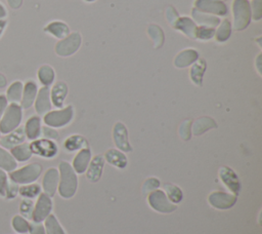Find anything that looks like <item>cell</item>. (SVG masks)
Returning a JSON list of instances; mask_svg holds the SVG:
<instances>
[{
  "label": "cell",
  "mask_w": 262,
  "mask_h": 234,
  "mask_svg": "<svg viewBox=\"0 0 262 234\" xmlns=\"http://www.w3.org/2000/svg\"><path fill=\"white\" fill-rule=\"evenodd\" d=\"M59 171H60V183L58 187V192L63 198H71L77 190V176L72 168V166L62 161L59 163Z\"/></svg>",
  "instance_id": "cell-1"
},
{
  "label": "cell",
  "mask_w": 262,
  "mask_h": 234,
  "mask_svg": "<svg viewBox=\"0 0 262 234\" xmlns=\"http://www.w3.org/2000/svg\"><path fill=\"white\" fill-rule=\"evenodd\" d=\"M23 119V108L19 104L10 103L0 119V132L8 133L17 128Z\"/></svg>",
  "instance_id": "cell-2"
},
{
  "label": "cell",
  "mask_w": 262,
  "mask_h": 234,
  "mask_svg": "<svg viewBox=\"0 0 262 234\" xmlns=\"http://www.w3.org/2000/svg\"><path fill=\"white\" fill-rule=\"evenodd\" d=\"M233 12V29L235 31L245 30L252 17L251 5L248 0H234L232 3Z\"/></svg>",
  "instance_id": "cell-3"
},
{
  "label": "cell",
  "mask_w": 262,
  "mask_h": 234,
  "mask_svg": "<svg viewBox=\"0 0 262 234\" xmlns=\"http://www.w3.org/2000/svg\"><path fill=\"white\" fill-rule=\"evenodd\" d=\"M42 166L39 163L28 164L20 169L12 170L9 173V178L16 184H29L36 181L41 174Z\"/></svg>",
  "instance_id": "cell-4"
},
{
  "label": "cell",
  "mask_w": 262,
  "mask_h": 234,
  "mask_svg": "<svg viewBox=\"0 0 262 234\" xmlns=\"http://www.w3.org/2000/svg\"><path fill=\"white\" fill-rule=\"evenodd\" d=\"M82 38L79 32L69 34L55 44V52L60 56H69L74 54L80 47Z\"/></svg>",
  "instance_id": "cell-5"
},
{
  "label": "cell",
  "mask_w": 262,
  "mask_h": 234,
  "mask_svg": "<svg viewBox=\"0 0 262 234\" xmlns=\"http://www.w3.org/2000/svg\"><path fill=\"white\" fill-rule=\"evenodd\" d=\"M74 116V110L72 106H68L58 111H51L45 114L44 122L50 127H62L71 122Z\"/></svg>",
  "instance_id": "cell-6"
},
{
  "label": "cell",
  "mask_w": 262,
  "mask_h": 234,
  "mask_svg": "<svg viewBox=\"0 0 262 234\" xmlns=\"http://www.w3.org/2000/svg\"><path fill=\"white\" fill-rule=\"evenodd\" d=\"M30 149L32 151V154H36L45 158H52L58 152L57 145L53 141L48 139L34 140L30 144Z\"/></svg>",
  "instance_id": "cell-7"
},
{
  "label": "cell",
  "mask_w": 262,
  "mask_h": 234,
  "mask_svg": "<svg viewBox=\"0 0 262 234\" xmlns=\"http://www.w3.org/2000/svg\"><path fill=\"white\" fill-rule=\"evenodd\" d=\"M148 203L154 209L160 212H172L176 209V205L169 202L165 193L161 190L152 191L148 195Z\"/></svg>",
  "instance_id": "cell-8"
},
{
  "label": "cell",
  "mask_w": 262,
  "mask_h": 234,
  "mask_svg": "<svg viewBox=\"0 0 262 234\" xmlns=\"http://www.w3.org/2000/svg\"><path fill=\"white\" fill-rule=\"evenodd\" d=\"M194 8L206 13H214L221 16L227 14V7L221 0H195Z\"/></svg>",
  "instance_id": "cell-9"
},
{
  "label": "cell",
  "mask_w": 262,
  "mask_h": 234,
  "mask_svg": "<svg viewBox=\"0 0 262 234\" xmlns=\"http://www.w3.org/2000/svg\"><path fill=\"white\" fill-rule=\"evenodd\" d=\"M51 208H52V202L50 197L45 193H41L35 205V208L33 209L32 219L36 223L42 222L49 216Z\"/></svg>",
  "instance_id": "cell-10"
},
{
  "label": "cell",
  "mask_w": 262,
  "mask_h": 234,
  "mask_svg": "<svg viewBox=\"0 0 262 234\" xmlns=\"http://www.w3.org/2000/svg\"><path fill=\"white\" fill-rule=\"evenodd\" d=\"M34 103H35V110L39 115H45L50 111L51 109L50 90L47 86H43L39 89Z\"/></svg>",
  "instance_id": "cell-11"
},
{
  "label": "cell",
  "mask_w": 262,
  "mask_h": 234,
  "mask_svg": "<svg viewBox=\"0 0 262 234\" xmlns=\"http://www.w3.org/2000/svg\"><path fill=\"white\" fill-rule=\"evenodd\" d=\"M26 139L25 129L21 126H18L14 130L6 133L4 136L0 138V145L4 149H11L21 143Z\"/></svg>",
  "instance_id": "cell-12"
},
{
  "label": "cell",
  "mask_w": 262,
  "mask_h": 234,
  "mask_svg": "<svg viewBox=\"0 0 262 234\" xmlns=\"http://www.w3.org/2000/svg\"><path fill=\"white\" fill-rule=\"evenodd\" d=\"M236 201L235 196L224 192H214L209 196V202L216 208L227 209L231 207Z\"/></svg>",
  "instance_id": "cell-13"
},
{
  "label": "cell",
  "mask_w": 262,
  "mask_h": 234,
  "mask_svg": "<svg viewBox=\"0 0 262 234\" xmlns=\"http://www.w3.org/2000/svg\"><path fill=\"white\" fill-rule=\"evenodd\" d=\"M114 141L120 150L124 152H130L132 150L128 141L127 128L122 122H117L114 126Z\"/></svg>",
  "instance_id": "cell-14"
},
{
  "label": "cell",
  "mask_w": 262,
  "mask_h": 234,
  "mask_svg": "<svg viewBox=\"0 0 262 234\" xmlns=\"http://www.w3.org/2000/svg\"><path fill=\"white\" fill-rule=\"evenodd\" d=\"M38 86L34 80H28L23 87V94L20 100V106L23 109H29L35 102L37 96Z\"/></svg>",
  "instance_id": "cell-15"
},
{
  "label": "cell",
  "mask_w": 262,
  "mask_h": 234,
  "mask_svg": "<svg viewBox=\"0 0 262 234\" xmlns=\"http://www.w3.org/2000/svg\"><path fill=\"white\" fill-rule=\"evenodd\" d=\"M57 182H58L57 169L54 167L49 168L45 172L43 178V183H42L45 194H47L48 196H53L57 188Z\"/></svg>",
  "instance_id": "cell-16"
},
{
  "label": "cell",
  "mask_w": 262,
  "mask_h": 234,
  "mask_svg": "<svg viewBox=\"0 0 262 234\" xmlns=\"http://www.w3.org/2000/svg\"><path fill=\"white\" fill-rule=\"evenodd\" d=\"M220 179L222 180V182L235 194H237L239 192V182L237 179V176L234 173V171L229 168V167H221L220 171Z\"/></svg>",
  "instance_id": "cell-17"
},
{
  "label": "cell",
  "mask_w": 262,
  "mask_h": 234,
  "mask_svg": "<svg viewBox=\"0 0 262 234\" xmlns=\"http://www.w3.org/2000/svg\"><path fill=\"white\" fill-rule=\"evenodd\" d=\"M68 94V86L64 82L59 81L55 83L50 91V101L52 102L53 106L56 108H61L63 106L64 99Z\"/></svg>",
  "instance_id": "cell-18"
},
{
  "label": "cell",
  "mask_w": 262,
  "mask_h": 234,
  "mask_svg": "<svg viewBox=\"0 0 262 234\" xmlns=\"http://www.w3.org/2000/svg\"><path fill=\"white\" fill-rule=\"evenodd\" d=\"M175 29L179 30L180 32H182L184 35H186L189 38L195 39L196 36V30H198V26L195 25V23L190 20L189 17L186 16H182L179 17L177 20V22L175 23L174 27Z\"/></svg>",
  "instance_id": "cell-19"
},
{
  "label": "cell",
  "mask_w": 262,
  "mask_h": 234,
  "mask_svg": "<svg viewBox=\"0 0 262 234\" xmlns=\"http://www.w3.org/2000/svg\"><path fill=\"white\" fill-rule=\"evenodd\" d=\"M44 32L54 36L57 39H63L70 34V29L63 22L54 21L44 27Z\"/></svg>",
  "instance_id": "cell-20"
},
{
  "label": "cell",
  "mask_w": 262,
  "mask_h": 234,
  "mask_svg": "<svg viewBox=\"0 0 262 234\" xmlns=\"http://www.w3.org/2000/svg\"><path fill=\"white\" fill-rule=\"evenodd\" d=\"M26 138L29 140H37L41 135V119L39 116H31L24 127Z\"/></svg>",
  "instance_id": "cell-21"
},
{
  "label": "cell",
  "mask_w": 262,
  "mask_h": 234,
  "mask_svg": "<svg viewBox=\"0 0 262 234\" xmlns=\"http://www.w3.org/2000/svg\"><path fill=\"white\" fill-rule=\"evenodd\" d=\"M199 59V53L194 49H185L179 52L175 60L174 65L177 68H185L193 64Z\"/></svg>",
  "instance_id": "cell-22"
},
{
  "label": "cell",
  "mask_w": 262,
  "mask_h": 234,
  "mask_svg": "<svg viewBox=\"0 0 262 234\" xmlns=\"http://www.w3.org/2000/svg\"><path fill=\"white\" fill-rule=\"evenodd\" d=\"M191 15L198 24H200L202 26H205V27L214 28V27H216L220 24V20L217 16L208 14V13L203 12V11H200L196 8H193L191 10Z\"/></svg>",
  "instance_id": "cell-23"
},
{
  "label": "cell",
  "mask_w": 262,
  "mask_h": 234,
  "mask_svg": "<svg viewBox=\"0 0 262 234\" xmlns=\"http://www.w3.org/2000/svg\"><path fill=\"white\" fill-rule=\"evenodd\" d=\"M90 157H91V152L89 149L84 148L82 149L75 157L73 165H74V169L75 171H77L78 173H83L90 161Z\"/></svg>",
  "instance_id": "cell-24"
},
{
  "label": "cell",
  "mask_w": 262,
  "mask_h": 234,
  "mask_svg": "<svg viewBox=\"0 0 262 234\" xmlns=\"http://www.w3.org/2000/svg\"><path fill=\"white\" fill-rule=\"evenodd\" d=\"M103 164H104L103 157L101 155H96L90 163V167H89L88 173H87L88 180H90L91 182L98 181L101 176V172H102Z\"/></svg>",
  "instance_id": "cell-25"
},
{
  "label": "cell",
  "mask_w": 262,
  "mask_h": 234,
  "mask_svg": "<svg viewBox=\"0 0 262 234\" xmlns=\"http://www.w3.org/2000/svg\"><path fill=\"white\" fill-rule=\"evenodd\" d=\"M206 67V61L203 59H198L192 64V67L190 69V78L195 85H202Z\"/></svg>",
  "instance_id": "cell-26"
},
{
  "label": "cell",
  "mask_w": 262,
  "mask_h": 234,
  "mask_svg": "<svg viewBox=\"0 0 262 234\" xmlns=\"http://www.w3.org/2000/svg\"><path fill=\"white\" fill-rule=\"evenodd\" d=\"M23 87H24V84L21 81H14L12 82L7 90H6V99L8 102L10 103H20V100H21V94H23Z\"/></svg>",
  "instance_id": "cell-27"
},
{
  "label": "cell",
  "mask_w": 262,
  "mask_h": 234,
  "mask_svg": "<svg viewBox=\"0 0 262 234\" xmlns=\"http://www.w3.org/2000/svg\"><path fill=\"white\" fill-rule=\"evenodd\" d=\"M10 154L12 157L20 162L27 161L31 158L32 156V151L30 149V144L27 143H21L13 148L10 149Z\"/></svg>",
  "instance_id": "cell-28"
},
{
  "label": "cell",
  "mask_w": 262,
  "mask_h": 234,
  "mask_svg": "<svg viewBox=\"0 0 262 234\" xmlns=\"http://www.w3.org/2000/svg\"><path fill=\"white\" fill-rule=\"evenodd\" d=\"M37 76L39 81L43 84V86H49L53 83L54 78H55V73L54 70L51 66L49 65H43L38 69Z\"/></svg>",
  "instance_id": "cell-29"
},
{
  "label": "cell",
  "mask_w": 262,
  "mask_h": 234,
  "mask_svg": "<svg viewBox=\"0 0 262 234\" xmlns=\"http://www.w3.org/2000/svg\"><path fill=\"white\" fill-rule=\"evenodd\" d=\"M105 158L106 161L119 168H124L127 165V158L126 156L115 149H110L106 153H105Z\"/></svg>",
  "instance_id": "cell-30"
},
{
  "label": "cell",
  "mask_w": 262,
  "mask_h": 234,
  "mask_svg": "<svg viewBox=\"0 0 262 234\" xmlns=\"http://www.w3.org/2000/svg\"><path fill=\"white\" fill-rule=\"evenodd\" d=\"M16 160L12 155L4 148L0 147V168L6 171H12L16 168Z\"/></svg>",
  "instance_id": "cell-31"
},
{
  "label": "cell",
  "mask_w": 262,
  "mask_h": 234,
  "mask_svg": "<svg viewBox=\"0 0 262 234\" xmlns=\"http://www.w3.org/2000/svg\"><path fill=\"white\" fill-rule=\"evenodd\" d=\"M216 123L215 121L212 119V118H209V117H202L200 119H198L193 126H192V131L195 135H200L202 133H204L205 131L209 130L210 128H213V127H216Z\"/></svg>",
  "instance_id": "cell-32"
},
{
  "label": "cell",
  "mask_w": 262,
  "mask_h": 234,
  "mask_svg": "<svg viewBox=\"0 0 262 234\" xmlns=\"http://www.w3.org/2000/svg\"><path fill=\"white\" fill-rule=\"evenodd\" d=\"M87 141L85 140V138L79 135V134H75V135H71L69 136L66 142H64V148L69 151H76L78 149H84L87 147Z\"/></svg>",
  "instance_id": "cell-33"
},
{
  "label": "cell",
  "mask_w": 262,
  "mask_h": 234,
  "mask_svg": "<svg viewBox=\"0 0 262 234\" xmlns=\"http://www.w3.org/2000/svg\"><path fill=\"white\" fill-rule=\"evenodd\" d=\"M147 33L154 41L155 48H160L163 45L165 39L163 30L157 25H149L147 28Z\"/></svg>",
  "instance_id": "cell-34"
},
{
  "label": "cell",
  "mask_w": 262,
  "mask_h": 234,
  "mask_svg": "<svg viewBox=\"0 0 262 234\" xmlns=\"http://www.w3.org/2000/svg\"><path fill=\"white\" fill-rule=\"evenodd\" d=\"M231 34V23L229 22V20H224L221 22V25L219 26V28L217 29V31H215V36H216V40L218 42H224L226 41Z\"/></svg>",
  "instance_id": "cell-35"
},
{
  "label": "cell",
  "mask_w": 262,
  "mask_h": 234,
  "mask_svg": "<svg viewBox=\"0 0 262 234\" xmlns=\"http://www.w3.org/2000/svg\"><path fill=\"white\" fill-rule=\"evenodd\" d=\"M45 228L47 234H64L61 226L53 215H49L45 221Z\"/></svg>",
  "instance_id": "cell-36"
},
{
  "label": "cell",
  "mask_w": 262,
  "mask_h": 234,
  "mask_svg": "<svg viewBox=\"0 0 262 234\" xmlns=\"http://www.w3.org/2000/svg\"><path fill=\"white\" fill-rule=\"evenodd\" d=\"M40 186L37 184H32V185H27V186H23L18 189V193L27 198H34L37 195L40 194Z\"/></svg>",
  "instance_id": "cell-37"
},
{
  "label": "cell",
  "mask_w": 262,
  "mask_h": 234,
  "mask_svg": "<svg viewBox=\"0 0 262 234\" xmlns=\"http://www.w3.org/2000/svg\"><path fill=\"white\" fill-rule=\"evenodd\" d=\"M12 227L17 233H27L30 229V224L20 216H15L12 219Z\"/></svg>",
  "instance_id": "cell-38"
},
{
  "label": "cell",
  "mask_w": 262,
  "mask_h": 234,
  "mask_svg": "<svg viewBox=\"0 0 262 234\" xmlns=\"http://www.w3.org/2000/svg\"><path fill=\"white\" fill-rule=\"evenodd\" d=\"M165 190L170 198L171 201L173 202H179L182 199V191L175 185H170L166 184L165 185Z\"/></svg>",
  "instance_id": "cell-39"
},
{
  "label": "cell",
  "mask_w": 262,
  "mask_h": 234,
  "mask_svg": "<svg viewBox=\"0 0 262 234\" xmlns=\"http://www.w3.org/2000/svg\"><path fill=\"white\" fill-rule=\"evenodd\" d=\"M214 35H215L214 28L200 26V27H198V30H196L195 39H199V40H209V39L213 38Z\"/></svg>",
  "instance_id": "cell-40"
},
{
  "label": "cell",
  "mask_w": 262,
  "mask_h": 234,
  "mask_svg": "<svg viewBox=\"0 0 262 234\" xmlns=\"http://www.w3.org/2000/svg\"><path fill=\"white\" fill-rule=\"evenodd\" d=\"M33 202L30 199H24L19 204V211L25 218L32 219L33 215Z\"/></svg>",
  "instance_id": "cell-41"
},
{
  "label": "cell",
  "mask_w": 262,
  "mask_h": 234,
  "mask_svg": "<svg viewBox=\"0 0 262 234\" xmlns=\"http://www.w3.org/2000/svg\"><path fill=\"white\" fill-rule=\"evenodd\" d=\"M18 187L16 185V183H14L13 181L10 180V182L7 183V187H6V191H5V197L7 199H12L15 198L17 193H18Z\"/></svg>",
  "instance_id": "cell-42"
},
{
  "label": "cell",
  "mask_w": 262,
  "mask_h": 234,
  "mask_svg": "<svg viewBox=\"0 0 262 234\" xmlns=\"http://www.w3.org/2000/svg\"><path fill=\"white\" fill-rule=\"evenodd\" d=\"M190 125H191V121L185 120L182 122V124L179 127V133L184 141H187L190 139Z\"/></svg>",
  "instance_id": "cell-43"
},
{
  "label": "cell",
  "mask_w": 262,
  "mask_h": 234,
  "mask_svg": "<svg viewBox=\"0 0 262 234\" xmlns=\"http://www.w3.org/2000/svg\"><path fill=\"white\" fill-rule=\"evenodd\" d=\"M252 16L255 21H259L262 17V8H261V0H253L252 8H251Z\"/></svg>",
  "instance_id": "cell-44"
},
{
  "label": "cell",
  "mask_w": 262,
  "mask_h": 234,
  "mask_svg": "<svg viewBox=\"0 0 262 234\" xmlns=\"http://www.w3.org/2000/svg\"><path fill=\"white\" fill-rule=\"evenodd\" d=\"M41 133L45 139H48V140H56L58 138V132L55 129L51 128L50 126L41 127Z\"/></svg>",
  "instance_id": "cell-45"
},
{
  "label": "cell",
  "mask_w": 262,
  "mask_h": 234,
  "mask_svg": "<svg viewBox=\"0 0 262 234\" xmlns=\"http://www.w3.org/2000/svg\"><path fill=\"white\" fill-rule=\"evenodd\" d=\"M166 17H167L168 22L170 23V25H171L172 27H174L175 23H176L177 20L179 18L177 11H176L175 8L172 7V6H169V7L167 8V10H166Z\"/></svg>",
  "instance_id": "cell-46"
},
{
  "label": "cell",
  "mask_w": 262,
  "mask_h": 234,
  "mask_svg": "<svg viewBox=\"0 0 262 234\" xmlns=\"http://www.w3.org/2000/svg\"><path fill=\"white\" fill-rule=\"evenodd\" d=\"M160 186V182H159V180H157V179H154V178H151V179H148L145 183H144V185H143V193H146V192H149V191H151V190H155L156 188H158Z\"/></svg>",
  "instance_id": "cell-47"
},
{
  "label": "cell",
  "mask_w": 262,
  "mask_h": 234,
  "mask_svg": "<svg viewBox=\"0 0 262 234\" xmlns=\"http://www.w3.org/2000/svg\"><path fill=\"white\" fill-rule=\"evenodd\" d=\"M7 176L3 169H0V195L5 196V191L7 187Z\"/></svg>",
  "instance_id": "cell-48"
},
{
  "label": "cell",
  "mask_w": 262,
  "mask_h": 234,
  "mask_svg": "<svg viewBox=\"0 0 262 234\" xmlns=\"http://www.w3.org/2000/svg\"><path fill=\"white\" fill-rule=\"evenodd\" d=\"M29 231H30L31 234H46L44 227L41 224H38V223L30 224Z\"/></svg>",
  "instance_id": "cell-49"
},
{
  "label": "cell",
  "mask_w": 262,
  "mask_h": 234,
  "mask_svg": "<svg viewBox=\"0 0 262 234\" xmlns=\"http://www.w3.org/2000/svg\"><path fill=\"white\" fill-rule=\"evenodd\" d=\"M7 106H8V101L5 96V94L0 93V119H1L2 115L4 114Z\"/></svg>",
  "instance_id": "cell-50"
},
{
  "label": "cell",
  "mask_w": 262,
  "mask_h": 234,
  "mask_svg": "<svg viewBox=\"0 0 262 234\" xmlns=\"http://www.w3.org/2000/svg\"><path fill=\"white\" fill-rule=\"evenodd\" d=\"M6 1L9 7H11L12 9H18L23 4V0H6Z\"/></svg>",
  "instance_id": "cell-51"
},
{
  "label": "cell",
  "mask_w": 262,
  "mask_h": 234,
  "mask_svg": "<svg viewBox=\"0 0 262 234\" xmlns=\"http://www.w3.org/2000/svg\"><path fill=\"white\" fill-rule=\"evenodd\" d=\"M8 26V22L6 18H0V39L3 36V34L5 33L6 29Z\"/></svg>",
  "instance_id": "cell-52"
},
{
  "label": "cell",
  "mask_w": 262,
  "mask_h": 234,
  "mask_svg": "<svg viewBox=\"0 0 262 234\" xmlns=\"http://www.w3.org/2000/svg\"><path fill=\"white\" fill-rule=\"evenodd\" d=\"M7 13L8 12H7V9H6L5 5L2 2H0V18H6Z\"/></svg>",
  "instance_id": "cell-53"
},
{
  "label": "cell",
  "mask_w": 262,
  "mask_h": 234,
  "mask_svg": "<svg viewBox=\"0 0 262 234\" xmlns=\"http://www.w3.org/2000/svg\"><path fill=\"white\" fill-rule=\"evenodd\" d=\"M261 56H262V54L260 53V54L258 55L257 60H256V62H257V69H258L259 74H261Z\"/></svg>",
  "instance_id": "cell-54"
},
{
  "label": "cell",
  "mask_w": 262,
  "mask_h": 234,
  "mask_svg": "<svg viewBox=\"0 0 262 234\" xmlns=\"http://www.w3.org/2000/svg\"><path fill=\"white\" fill-rule=\"evenodd\" d=\"M5 85H6V78L2 74H0V88L4 87Z\"/></svg>",
  "instance_id": "cell-55"
},
{
  "label": "cell",
  "mask_w": 262,
  "mask_h": 234,
  "mask_svg": "<svg viewBox=\"0 0 262 234\" xmlns=\"http://www.w3.org/2000/svg\"><path fill=\"white\" fill-rule=\"evenodd\" d=\"M85 1H88V2H91V1H94V0H85Z\"/></svg>",
  "instance_id": "cell-56"
},
{
  "label": "cell",
  "mask_w": 262,
  "mask_h": 234,
  "mask_svg": "<svg viewBox=\"0 0 262 234\" xmlns=\"http://www.w3.org/2000/svg\"><path fill=\"white\" fill-rule=\"evenodd\" d=\"M0 138H1V132H0Z\"/></svg>",
  "instance_id": "cell-57"
}]
</instances>
